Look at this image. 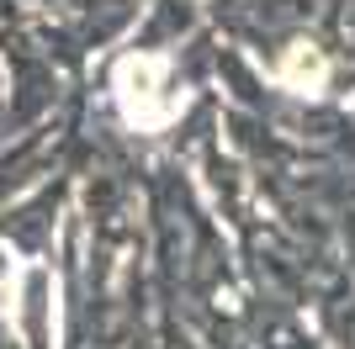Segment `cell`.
Masks as SVG:
<instances>
[{"mask_svg":"<svg viewBox=\"0 0 355 349\" xmlns=\"http://www.w3.org/2000/svg\"><path fill=\"white\" fill-rule=\"evenodd\" d=\"M112 101L133 132H164L186 111V96L170 90V58L164 53H128L112 69Z\"/></svg>","mask_w":355,"mask_h":349,"instance_id":"1","label":"cell"},{"mask_svg":"<svg viewBox=\"0 0 355 349\" xmlns=\"http://www.w3.org/2000/svg\"><path fill=\"white\" fill-rule=\"evenodd\" d=\"M276 80H282L292 96H324L329 85V58L318 53L313 43H292L276 64Z\"/></svg>","mask_w":355,"mask_h":349,"instance_id":"2","label":"cell"}]
</instances>
